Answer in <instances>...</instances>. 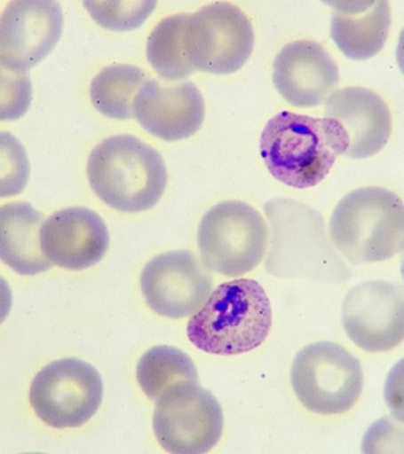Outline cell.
I'll list each match as a JSON object with an SVG mask.
<instances>
[{"mask_svg": "<svg viewBox=\"0 0 404 454\" xmlns=\"http://www.w3.org/2000/svg\"><path fill=\"white\" fill-rule=\"evenodd\" d=\"M147 82V73L139 67H106L92 78L90 87L92 106L110 119H133L136 94Z\"/></svg>", "mask_w": 404, "mask_h": 454, "instance_id": "20", "label": "cell"}, {"mask_svg": "<svg viewBox=\"0 0 404 454\" xmlns=\"http://www.w3.org/2000/svg\"><path fill=\"white\" fill-rule=\"evenodd\" d=\"M269 216V257L265 269L276 278H311L343 281L350 270L328 241L320 212L297 200H270L265 205Z\"/></svg>", "mask_w": 404, "mask_h": 454, "instance_id": "4", "label": "cell"}, {"mask_svg": "<svg viewBox=\"0 0 404 454\" xmlns=\"http://www.w3.org/2000/svg\"><path fill=\"white\" fill-rule=\"evenodd\" d=\"M188 16H168L147 39V61L165 82H179L195 71L185 55L184 34Z\"/></svg>", "mask_w": 404, "mask_h": 454, "instance_id": "22", "label": "cell"}, {"mask_svg": "<svg viewBox=\"0 0 404 454\" xmlns=\"http://www.w3.org/2000/svg\"><path fill=\"white\" fill-rule=\"evenodd\" d=\"M272 327V306L260 283L239 278L219 285L189 320L186 333L198 349L239 355L265 342Z\"/></svg>", "mask_w": 404, "mask_h": 454, "instance_id": "2", "label": "cell"}, {"mask_svg": "<svg viewBox=\"0 0 404 454\" xmlns=\"http://www.w3.org/2000/svg\"><path fill=\"white\" fill-rule=\"evenodd\" d=\"M331 38L345 57L355 61L373 59L389 36L390 4L385 0L335 2Z\"/></svg>", "mask_w": 404, "mask_h": 454, "instance_id": "18", "label": "cell"}, {"mask_svg": "<svg viewBox=\"0 0 404 454\" xmlns=\"http://www.w3.org/2000/svg\"><path fill=\"white\" fill-rule=\"evenodd\" d=\"M184 45L194 70L227 75L239 71L250 59L253 25L242 9L217 2L188 16Z\"/></svg>", "mask_w": 404, "mask_h": 454, "instance_id": "9", "label": "cell"}, {"mask_svg": "<svg viewBox=\"0 0 404 454\" xmlns=\"http://www.w3.org/2000/svg\"><path fill=\"white\" fill-rule=\"evenodd\" d=\"M290 377L300 403L323 416L348 411L364 384L360 361L334 342L305 347L293 361Z\"/></svg>", "mask_w": 404, "mask_h": 454, "instance_id": "7", "label": "cell"}, {"mask_svg": "<svg viewBox=\"0 0 404 454\" xmlns=\"http://www.w3.org/2000/svg\"><path fill=\"white\" fill-rule=\"evenodd\" d=\"M140 286L147 306L154 313L182 319L202 308L211 294L214 278L191 251H170L147 262Z\"/></svg>", "mask_w": 404, "mask_h": 454, "instance_id": "11", "label": "cell"}, {"mask_svg": "<svg viewBox=\"0 0 404 454\" xmlns=\"http://www.w3.org/2000/svg\"><path fill=\"white\" fill-rule=\"evenodd\" d=\"M136 375L143 393L154 401L178 382H198L193 359L184 350L166 345L152 348L142 355Z\"/></svg>", "mask_w": 404, "mask_h": 454, "instance_id": "21", "label": "cell"}, {"mask_svg": "<svg viewBox=\"0 0 404 454\" xmlns=\"http://www.w3.org/2000/svg\"><path fill=\"white\" fill-rule=\"evenodd\" d=\"M348 140L335 120L281 112L267 121L260 137V153L274 179L290 188L318 185Z\"/></svg>", "mask_w": 404, "mask_h": 454, "instance_id": "1", "label": "cell"}, {"mask_svg": "<svg viewBox=\"0 0 404 454\" xmlns=\"http://www.w3.org/2000/svg\"><path fill=\"white\" fill-rule=\"evenodd\" d=\"M325 117L341 126L348 140L344 156L366 159L381 152L392 135V114L385 101L371 90H337L325 100Z\"/></svg>", "mask_w": 404, "mask_h": 454, "instance_id": "17", "label": "cell"}, {"mask_svg": "<svg viewBox=\"0 0 404 454\" xmlns=\"http://www.w3.org/2000/svg\"><path fill=\"white\" fill-rule=\"evenodd\" d=\"M62 27L64 16L57 2H12L0 15V62L16 73H28L54 50Z\"/></svg>", "mask_w": 404, "mask_h": 454, "instance_id": "12", "label": "cell"}, {"mask_svg": "<svg viewBox=\"0 0 404 454\" xmlns=\"http://www.w3.org/2000/svg\"><path fill=\"white\" fill-rule=\"evenodd\" d=\"M133 112L147 133L165 142H178L202 128L204 97L191 82L170 84L147 80L136 94Z\"/></svg>", "mask_w": 404, "mask_h": 454, "instance_id": "14", "label": "cell"}, {"mask_svg": "<svg viewBox=\"0 0 404 454\" xmlns=\"http://www.w3.org/2000/svg\"><path fill=\"white\" fill-rule=\"evenodd\" d=\"M44 218L28 202L0 207V260L22 276H35L52 267L41 248Z\"/></svg>", "mask_w": 404, "mask_h": 454, "instance_id": "19", "label": "cell"}, {"mask_svg": "<svg viewBox=\"0 0 404 454\" xmlns=\"http://www.w3.org/2000/svg\"><path fill=\"white\" fill-rule=\"evenodd\" d=\"M269 231L260 212L240 200L214 205L198 228L202 264L216 273L235 278L262 262Z\"/></svg>", "mask_w": 404, "mask_h": 454, "instance_id": "6", "label": "cell"}, {"mask_svg": "<svg viewBox=\"0 0 404 454\" xmlns=\"http://www.w3.org/2000/svg\"><path fill=\"white\" fill-rule=\"evenodd\" d=\"M343 325L351 340L367 352L399 347L404 336V293L387 281L355 286L343 304Z\"/></svg>", "mask_w": 404, "mask_h": 454, "instance_id": "13", "label": "cell"}, {"mask_svg": "<svg viewBox=\"0 0 404 454\" xmlns=\"http://www.w3.org/2000/svg\"><path fill=\"white\" fill-rule=\"evenodd\" d=\"M92 20L110 31H131L142 27L156 2H85Z\"/></svg>", "mask_w": 404, "mask_h": 454, "instance_id": "24", "label": "cell"}, {"mask_svg": "<svg viewBox=\"0 0 404 454\" xmlns=\"http://www.w3.org/2000/svg\"><path fill=\"white\" fill-rule=\"evenodd\" d=\"M29 401L35 414L50 427H80L100 408L103 381L89 362L58 359L35 375Z\"/></svg>", "mask_w": 404, "mask_h": 454, "instance_id": "10", "label": "cell"}, {"mask_svg": "<svg viewBox=\"0 0 404 454\" xmlns=\"http://www.w3.org/2000/svg\"><path fill=\"white\" fill-rule=\"evenodd\" d=\"M41 248L52 266L85 270L103 260L110 246L108 228L91 209H61L43 223Z\"/></svg>", "mask_w": 404, "mask_h": 454, "instance_id": "15", "label": "cell"}, {"mask_svg": "<svg viewBox=\"0 0 404 454\" xmlns=\"http://www.w3.org/2000/svg\"><path fill=\"white\" fill-rule=\"evenodd\" d=\"M329 235L351 264L392 258L403 250V200L380 186L355 189L335 207Z\"/></svg>", "mask_w": 404, "mask_h": 454, "instance_id": "5", "label": "cell"}, {"mask_svg": "<svg viewBox=\"0 0 404 454\" xmlns=\"http://www.w3.org/2000/svg\"><path fill=\"white\" fill-rule=\"evenodd\" d=\"M223 427V408L198 382H178L156 400L154 435L168 453H208L221 439Z\"/></svg>", "mask_w": 404, "mask_h": 454, "instance_id": "8", "label": "cell"}, {"mask_svg": "<svg viewBox=\"0 0 404 454\" xmlns=\"http://www.w3.org/2000/svg\"><path fill=\"white\" fill-rule=\"evenodd\" d=\"M338 82L337 62L313 41L288 43L274 59V87L295 107H318Z\"/></svg>", "mask_w": 404, "mask_h": 454, "instance_id": "16", "label": "cell"}, {"mask_svg": "<svg viewBox=\"0 0 404 454\" xmlns=\"http://www.w3.org/2000/svg\"><path fill=\"white\" fill-rule=\"evenodd\" d=\"M87 176L104 204L129 214L154 208L168 185L161 153L131 135L99 143L90 153Z\"/></svg>", "mask_w": 404, "mask_h": 454, "instance_id": "3", "label": "cell"}, {"mask_svg": "<svg viewBox=\"0 0 404 454\" xmlns=\"http://www.w3.org/2000/svg\"><path fill=\"white\" fill-rule=\"evenodd\" d=\"M29 175L31 165L22 143L8 131H0V198L22 193Z\"/></svg>", "mask_w": 404, "mask_h": 454, "instance_id": "23", "label": "cell"}, {"mask_svg": "<svg viewBox=\"0 0 404 454\" xmlns=\"http://www.w3.org/2000/svg\"><path fill=\"white\" fill-rule=\"evenodd\" d=\"M12 303L13 299H12L11 286L0 276V325L4 324L11 313Z\"/></svg>", "mask_w": 404, "mask_h": 454, "instance_id": "26", "label": "cell"}, {"mask_svg": "<svg viewBox=\"0 0 404 454\" xmlns=\"http://www.w3.org/2000/svg\"><path fill=\"white\" fill-rule=\"evenodd\" d=\"M32 101V82L28 73H16L0 62V121L25 116Z\"/></svg>", "mask_w": 404, "mask_h": 454, "instance_id": "25", "label": "cell"}]
</instances>
